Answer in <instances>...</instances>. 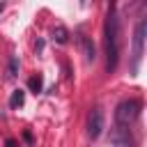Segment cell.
<instances>
[{
  "mask_svg": "<svg viewBox=\"0 0 147 147\" xmlns=\"http://www.w3.org/2000/svg\"><path fill=\"white\" fill-rule=\"evenodd\" d=\"M103 34H106V69L115 71L117 60H119V16H117L115 5L108 7Z\"/></svg>",
  "mask_w": 147,
  "mask_h": 147,
  "instance_id": "6da1fadb",
  "label": "cell"
},
{
  "mask_svg": "<svg viewBox=\"0 0 147 147\" xmlns=\"http://www.w3.org/2000/svg\"><path fill=\"white\" fill-rule=\"evenodd\" d=\"M138 115H140V101L138 99H126V101L117 103V108H115V124L129 129L136 122Z\"/></svg>",
  "mask_w": 147,
  "mask_h": 147,
  "instance_id": "7a4b0ae2",
  "label": "cell"
},
{
  "mask_svg": "<svg viewBox=\"0 0 147 147\" xmlns=\"http://www.w3.org/2000/svg\"><path fill=\"white\" fill-rule=\"evenodd\" d=\"M145 34H147V18H140V21H138V25H136V32H133V64H131V71H133V74L138 71L140 60H142Z\"/></svg>",
  "mask_w": 147,
  "mask_h": 147,
  "instance_id": "3957f363",
  "label": "cell"
},
{
  "mask_svg": "<svg viewBox=\"0 0 147 147\" xmlns=\"http://www.w3.org/2000/svg\"><path fill=\"white\" fill-rule=\"evenodd\" d=\"M103 131V110L101 108H92L87 115V136L92 140H96Z\"/></svg>",
  "mask_w": 147,
  "mask_h": 147,
  "instance_id": "277c9868",
  "label": "cell"
},
{
  "mask_svg": "<svg viewBox=\"0 0 147 147\" xmlns=\"http://www.w3.org/2000/svg\"><path fill=\"white\" fill-rule=\"evenodd\" d=\"M110 147H133V138L131 131L124 126H113L110 129Z\"/></svg>",
  "mask_w": 147,
  "mask_h": 147,
  "instance_id": "5b68a950",
  "label": "cell"
},
{
  "mask_svg": "<svg viewBox=\"0 0 147 147\" xmlns=\"http://www.w3.org/2000/svg\"><path fill=\"white\" fill-rule=\"evenodd\" d=\"M78 44H80V48H83V53H85V60H87V62H94V57H96L94 44H92L85 34H78Z\"/></svg>",
  "mask_w": 147,
  "mask_h": 147,
  "instance_id": "8992f818",
  "label": "cell"
},
{
  "mask_svg": "<svg viewBox=\"0 0 147 147\" xmlns=\"http://www.w3.org/2000/svg\"><path fill=\"white\" fill-rule=\"evenodd\" d=\"M25 103V92L23 90H14L9 96V108H21Z\"/></svg>",
  "mask_w": 147,
  "mask_h": 147,
  "instance_id": "52a82bcc",
  "label": "cell"
},
{
  "mask_svg": "<svg viewBox=\"0 0 147 147\" xmlns=\"http://www.w3.org/2000/svg\"><path fill=\"white\" fill-rule=\"evenodd\" d=\"M67 39H69V30H67L64 25L53 28V41H57V44H67Z\"/></svg>",
  "mask_w": 147,
  "mask_h": 147,
  "instance_id": "ba28073f",
  "label": "cell"
},
{
  "mask_svg": "<svg viewBox=\"0 0 147 147\" xmlns=\"http://www.w3.org/2000/svg\"><path fill=\"white\" fill-rule=\"evenodd\" d=\"M16 74H18V57L11 55L9 64H7V78H16Z\"/></svg>",
  "mask_w": 147,
  "mask_h": 147,
  "instance_id": "9c48e42d",
  "label": "cell"
},
{
  "mask_svg": "<svg viewBox=\"0 0 147 147\" xmlns=\"http://www.w3.org/2000/svg\"><path fill=\"white\" fill-rule=\"evenodd\" d=\"M28 87H30L34 94H37V92H41V87H44V78H41L39 74H37V76H32V78L28 80Z\"/></svg>",
  "mask_w": 147,
  "mask_h": 147,
  "instance_id": "30bf717a",
  "label": "cell"
},
{
  "mask_svg": "<svg viewBox=\"0 0 147 147\" xmlns=\"http://www.w3.org/2000/svg\"><path fill=\"white\" fill-rule=\"evenodd\" d=\"M5 147H16V140H14V138H7V140H5Z\"/></svg>",
  "mask_w": 147,
  "mask_h": 147,
  "instance_id": "8fae6325",
  "label": "cell"
},
{
  "mask_svg": "<svg viewBox=\"0 0 147 147\" xmlns=\"http://www.w3.org/2000/svg\"><path fill=\"white\" fill-rule=\"evenodd\" d=\"M2 9H5V5H2V2H0V14H2Z\"/></svg>",
  "mask_w": 147,
  "mask_h": 147,
  "instance_id": "7c38bea8",
  "label": "cell"
}]
</instances>
